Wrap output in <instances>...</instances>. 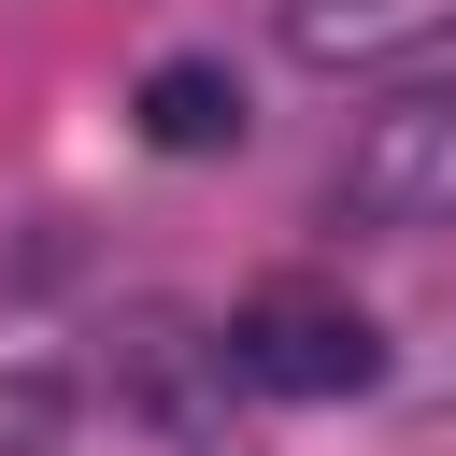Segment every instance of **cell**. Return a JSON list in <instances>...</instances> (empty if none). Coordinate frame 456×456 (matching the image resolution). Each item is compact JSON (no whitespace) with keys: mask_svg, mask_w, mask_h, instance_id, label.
I'll return each mask as SVG.
<instances>
[{"mask_svg":"<svg viewBox=\"0 0 456 456\" xmlns=\"http://www.w3.org/2000/svg\"><path fill=\"white\" fill-rule=\"evenodd\" d=\"M328 200H342L356 228H456V86H413V100L356 114Z\"/></svg>","mask_w":456,"mask_h":456,"instance_id":"cell-2","label":"cell"},{"mask_svg":"<svg viewBox=\"0 0 456 456\" xmlns=\"http://www.w3.org/2000/svg\"><path fill=\"white\" fill-rule=\"evenodd\" d=\"M228 370L256 399H356V385H385V328L342 285H256L228 314Z\"/></svg>","mask_w":456,"mask_h":456,"instance_id":"cell-1","label":"cell"},{"mask_svg":"<svg viewBox=\"0 0 456 456\" xmlns=\"http://www.w3.org/2000/svg\"><path fill=\"white\" fill-rule=\"evenodd\" d=\"M142 142L157 157H228L242 142V71L228 57H157L142 71Z\"/></svg>","mask_w":456,"mask_h":456,"instance_id":"cell-4","label":"cell"},{"mask_svg":"<svg viewBox=\"0 0 456 456\" xmlns=\"http://www.w3.org/2000/svg\"><path fill=\"white\" fill-rule=\"evenodd\" d=\"M456 43V0H285V57L299 71H385Z\"/></svg>","mask_w":456,"mask_h":456,"instance_id":"cell-3","label":"cell"},{"mask_svg":"<svg viewBox=\"0 0 456 456\" xmlns=\"http://www.w3.org/2000/svg\"><path fill=\"white\" fill-rule=\"evenodd\" d=\"M71 442V385L57 370H0V456H57Z\"/></svg>","mask_w":456,"mask_h":456,"instance_id":"cell-5","label":"cell"}]
</instances>
